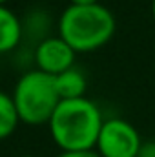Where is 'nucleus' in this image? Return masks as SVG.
<instances>
[{
    "label": "nucleus",
    "instance_id": "obj_14",
    "mask_svg": "<svg viewBox=\"0 0 155 157\" xmlns=\"http://www.w3.org/2000/svg\"><path fill=\"white\" fill-rule=\"evenodd\" d=\"M20 157H33V155H20Z\"/></svg>",
    "mask_w": 155,
    "mask_h": 157
},
{
    "label": "nucleus",
    "instance_id": "obj_8",
    "mask_svg": "<svg viewBox=\"0 0 155 157\" xmlns=\"http://www.w3.org/2000/svg\"><path fill=\"white\" fill-rule=\"evenodd\" d=\"M18 122H20V117H18L13 97L0 91V141L7 139L17 130Z\"/></svg>",
    "mask_w": 155,
    "mask_h": 157
},
{
    "label": "nucleus",
    "instance_id": "obj_7",
    "mask_svg": "<svg viewBox=\"0 0 155 157\" xmlns=\"http://www.w3.org/2000/svg\"><path fill=\"white\" fill-rule=\"evenodd\" d=\"M55 86H57L60 101L78 99V97H84L86 93V77L82 75V71L70 68L68 71H62L60 75L55 77Z\"/></svg>",
    "mask_w": 155,
    "mask_h": 157
},
{
    "label": "nucleus",
    "instance_id": "obj_1",
    "mask_svg": "<svg viewBox=\"0 0 155 157\" xmlns=\"http://www.w3.org/2000/svg\"><path fill=\"white\" fill-rule=\"evenodd\" d=\"M47 124L55 144L62 152H78L95 150L104 119L93 101L78 97L60 101Z\"/></svg>",
    "mask_w": 155,
    "mask_h": 157
},
{
    "label": "nucleus",
    "instance_id": "obj_4",
    "mask_svg": "<svg viewBox=\"0 0 155 157\" xmlns=\"http://www.w3.org/2000/svg\"><path fill=\"white\" fill-rule=\"evenodd\" d=\"M141 144L142 139L131 122L112 117L104 121L95 150L100 157H137Z\"/></svg>",
    "mask_w": 155,
    "mask_h": 157
},
{
    "label": "nucleus",
    "instance_id": "obj_9",
    "mask_svg": "<svg viewBox=\"0 0 155 157\" xmlns=\"http://www.w3.org/2000/svg\"><path fill=\"white\" fill-rule=\"evenodd\" d=\"M137 157H155V141H142Z\"/></svg>",
    "mask_w": 155,
    "mask_h": 157
},
{
    "label": "nucleus",
    "instance_id": "obj_3",
    "mask_svg": "<svg viewBox=\"0 0 155 157\" xmlns=\"http://www.w3.org/2000/svg\"><path fill=\"white\" fill-rule=\"evenodd\" d=\"M11 97L15 101L20 122H26L29 126L49 122L55 108L60 102L55 77L40 70L26 71L18 78Z\"/></svg>",
    "mask_w": 155,
    "mask_h": 157
},
{
    "label": "nucleus",
    "instance_id": "obj_6",
    "mask_svg": "<svg viewBox=\"0 0 155 157\" xmlns=\"http://www.w3.org/2000/svg\"><path fill=\"white\" fill-rule=\"evenodd\" d=\"M22 22L6 6H0V55L13 51L22 40Z\"/></svg>",
    "mask_w": 155,
    "mask_h": 157
},
{
    "label": "nucleus",
    "instance_id": "obj_5",
    "mask_svg": "<svg viewBox=\"0 0 155 157\" xmlns=\"http://www.w3.org/2000/svg\"><path fill=\"white\" fill-rule=\"evenodd\" d=\"M75 49L62 39V37H47L40 40L35 49V64L37 70L47 75H60L73 68L75 62Z\"/></svg>",
    "mask_w": 155,
    "mask_h": 157
},
{
    "label": "nucleus",
    "instance_id": "obj_10",
    "mask_svg": "<svg viewBox=\"0 0 155 157\" xmlns=\"http://www.w3.org/2000/svg\"><path fill=\"white\" fill-rule=\"evenodd\" d=\"M57 157H100L97 150H78V152H62Z\"/></svg>",
    "mask_w": 155,
    "mask_h": 157
},
{
    "label": "nucleus",
    "instance_id": "obj_12",
    "mask_svg": "<svg viewBox=\"0 0 155 157\" xmlns=\"http://www.w3.org/2000/svg\"><path fill=\"white\" fill-rule=\"evenodd\" d=\"M152 15H153V18H155V0H152Z\"/></svg>",
    "mask_w": 155,
    "mask_h": 157
},
{
    "label": "nucleus",
    "instance_id": "obj_13",
    "mask_svg": "<svg viewBox=\"0 0 155 157\" xmlns=\"http://www.w3.org/2000/svg\"><path fill=\"white\" fill-rule=\"evenodd\" d=\"M7 2H9V0H0V6H6Z\"/></svg>",
    "mask_w": 155,
    "mask_h": 157
},
{
    "label": "nucleus",
    "instance_id": "obj_2",
    "mask_svg": "<svg viewBox=\"0 0 155 157\" xmlns=\"http://www.w3.org/2000/svg\"><path fill=\"white\" fill-rule=\"evenodd\" d=\"M115 33V17L102 4H70L59 18V37L77 53H88L108 44Z\"/></svg>",
    "mask_w": 155,
    "mask_h": 157
},
{
    "label": "nucleus",
    "instance_id": "obj_11",
    "mask_svg": "<svg viewBox=\"0 0 155 157\" xmlns=\"http://www.w3.org/2000/svg\"><path fill=\"white\" fill-rule=\"evenodd\" d=\"M75 6H91V4H100L99 0H70Z\"/></svg>",
    "mask_w": 155,
    "mask_h": 157
}]
</instances>
